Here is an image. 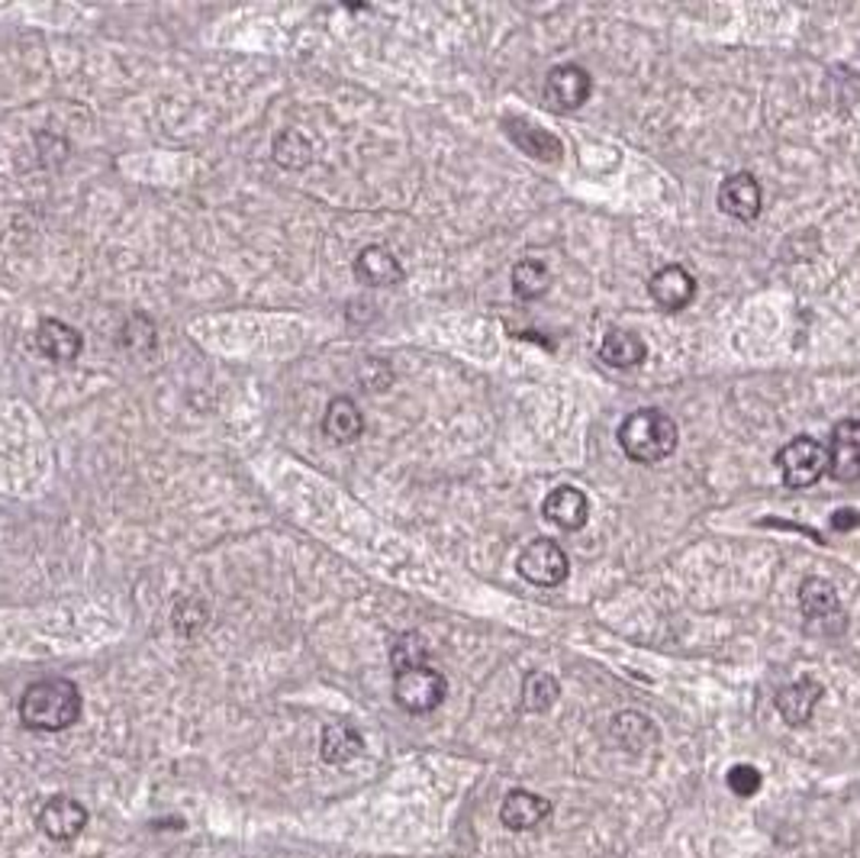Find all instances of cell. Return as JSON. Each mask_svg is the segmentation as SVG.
I'll return each mask as SVG.
<instances>
[{
    "label": "cell",
    "mask_w": 860,
    "mask_h": 858,
    "mask_svg": "<svg viewBox=\"0 0 860 858\" xmlns=\"http://www.w3.org/2000/svg\"><path fill=\"white\" fill-rule=\"evenodd\" d=\"M503 126H507V136L516 142L525 156H532V159H538V162H561L564 146H561V139L551 136L548 129H541V126H535V123H528V120H519V116H507Z\"/></svg>",
    "instance_id": "cell-15"
},
{
    "label": "cell",
    "mask_w": 860,
    "mask_h": 858,
    "mask_svg": "<svg viewBox=\"0 0 860 858\" xmlns=\"http://www.w3.org/2000/svg\"><path fill=\"white\" fill-rule=\"evenodd\" d=\"M394 697L407 713H432L448 697V681L429 666L410 668L394 677Z\"/></svg>",
    "instance_id": "cell-4"
},
{
    "label": "cell",
    "mask_w": 860,
    "mask_h": 858,
    "mask_svg": "<svg viewBox=\"0 0 860 858\" xmlns=\"http://www.w3.org/2000/svg\"><path fill=\"white\" fill-rule=\"evenodd\" d=\"M590 91H594V82L581 65H558L548 72L545 100H548V107L561 110V113L584 107L590 100Z\"/></svg>",
    "instance_id": "cell-8"
},
{
    "label": "cell",
    "mask_w": 860,
    "mask_h": 858,
    "mask_svg": "<svg viewBox=\"0 0 860 858\" xmlns=\"http://www.w3.org/2000/svg\"><path fill=\"white\" fill-rule=\"evenodd\" d=\"M645 356H648V349H645L641 336H635L628 329H612L600 346V359L612 369H635L645 362Z\"/></svg>",
    "instance_id": "cell-21"
},
{
    "label": "cell",
    "mask_w": 860,
    "mask_h": 858,
    "mask_svg": "<svg viewBox=\"0 0 860 858\" xmlns=\"http://www.w3.org/2000/svg\"><path fill=\"white\" fill-rule=\"evenodd\" d=\"M548 287H551V272H548L545 262H538V259H522V262H516V269H513V290H516V297L535 300Z\"/></svg>",
    "instance_id": "cell-24"
},
{
    "label": "cell",
    "mask_w": 860,
    "mask_h": 858,
    "mask_svg": "<svg viewBox=\"0 0 860 858\" xmlns=\"http://www.w3.org/2000/svg\"><path fill=\"white\" fill-rule=\"evenodd\" d=\"M571 572L568 556L561 546H554L551 539H535L525 546V552L519 556V574L538 587H554L561 584Z\"/></svg>",
    "instance_id": "cell-6"
},
{
    "label": "cell",
    "mask_w": 860,
    "mask_h": 858,
    "mask_svg": "<svg viewBox=\"0 0 860 858\" xmlns=\"http://www.w3.org/2000/svg\"><path fill=\"white\" fill-rule=\"evenodd\" d=\"M612 739L632 753V756H641L648 753L655 743H658V726L645 717V713H635V710H622L612 717Z\"/></svg>",
    "instance_id": "cell-18"
},
{
    "label": "cell",
    "mask_w": 860,
    "mask_h": 858,
    "mask_svg": "<svg viewBox=\"0 0 860 858\" xmlns=\"http://www.w3.org/2000/svg\"><path fill=\"white\" fill-rule=\"evenodd\" d=\"M271 156L281 169H307L313 162V142L300 129H281L271 142Z\"/></svg>",
    "instance_id": "cell-22"
},
{
    "label": "cell",
    "mask_w": 860,
    "mask_h": 858,
    "mask_svg": "<svg viewBox=\"0 0 860 858\" xmlns=\"http://www.w3.org/2000/svg\"><path fill=\"white\" fill-rule=\"evenodd\" d=\"M207 617H210V610H207L197 597H187V600H180L177 610H174V630L184 633V636H194L200 626H207Z\"/></svg>",
    "instance_id": "cell-26"
},
{
    "label": "cell",
    "mask_w": 860,
    "mask_h": 858,
    "mask_svg": "<svg viewBox=\"0 0 860 858\" xmlns=\"http://www.w3.org/2000/svg\"><path fill=\"white\" fill-rule=\"evenodd\" d=\"M828 475L835 481H860V420H842L828 446Z\"/></svg>",
    "instance_id": "cell-10"
},
{
    "label": "cell",
    "mask_w": 860,
    "mask_h": 858,
    "mask_svg": "<svg viewBox=\"0 0 860 858\" xmlns=\"http://www.w3.org/2000/svg\"><path fill=\"white\" fill-rule=\"evenodd\" d=\"M799 607H802V617L809 623L812 633H822V636H835L845 630V610H842V600H838V590L835 584H828L825 577H806L799 584Z\"/></svg>",
    "instance_id": "cell-3"
},
{
    "label": "cell",
    "mask_w": 860,
    "mask_h": 858,
    "mask_svg": "<svg viewBox=\"0 0 860 858\" xmlns=\"http://www.w3.org/2000/svg\"><path fill=\"white\" fill-rule=\"evenodd\" d=\"M82 717V691L68 677H46L23 691L20 723L33 733H62Z\"/></svg>",
    "instance_id": "cell-1"
},
{
    "label": "cell",
    "mask_w": 860,
    "mask_h": 858,
    "mask_svg": "<svg viewBox=\"0 0 860 858\" xmlns=\"http://www.w3.org/2000/svg\"><path fill=\"white\" fill-rule=\"evenodd\" d=\"M36 349L52 359V362H75L85 349V339L75 326H68L65 320H52L46 316L36 326Z\"/></svg>",
    "instance_id": "cell-13"
},
{
    "label": "cell",
    "mask_w": 860,
    "mask_h": 858,
    "mask_svg": "<svg viewBox=\"0 0 860 858\" xmlns=\"http://www.w3.org/2000/svg\"><path fill=\"white\" fill-rule=\"evenodd\" d=\"M551 817V800H545V797H538V794H532V791H510L507 797H503V807H500V820H503V826L507 830H516V833H522V830H532V826H538L541 820H548Z\"/></svg>",
    "instance_id": "cell-17"
},
{
    "label": "cell",
    "mask_w": 860,
    "mask_h": 858,
    "mask_svg": "<svg viewBox=\"0 0 860 858\" xmlns=\"http://www.w3.org/2000/svg\"><path fill=\"white\" fill-rule=\"evenodd\" d=\"M822 694H825V687L815 677H799L776 694V710L789 726H806L812 720Z\"/></svg>",
    "instance_id": "cell-14"
},
{
    "label": "cell",
    "mask_w": 860,
    "mask_h": 858,
    "mask_svg": "<svg viewBox=\"0 0 860 858\" xmlns=\"http://www.w3.org/2000/svg\"><path fill=\"white\" fill-rule=\"evenodd\" d=\"M354 278L367 287H394L400 285L407 275L387 246H364L354 259Z\"/></svg>",
    "instance_id": "cell-12"
},
{
    "label": "cell",
    "mask_w": 860,
    "mask_h": 858,
    "mask_svg": "<svg viewBox=\"0 0 860 858\" xmlns=\"http://www.w3.org/2000/svg\"><path fill=\"white\" fill-rule=\"evenodd\" d=\"M651 297L661 310L677 313L689 307V300L696 297V282L684 265H664L655 278H651Z\"/></svg>",
    "instance_id": "cell-16"
},
{
    "label": "cell",
    "mask_w": 860,
    "mask_h": 858,
    "mask_svg": "<svg viewBox=\"0 0 860 858\" xmlns=\"http://www.w3.org/2000/svg\"><path fill=\"white\" fill-rule=\"evenodd\" d=\"M780 475L789 487H812L819 477L828 472V449L809 436H796L786 443L776 456Z\"/></svg>",
    "instance_id": "cell-5"
},
{
    "label": "cell",
    "mask_w": 860,
    "mask_h": 858,
    "mask_svg": "<svg viewBox=\"0 0 860 858\" xmlns=\"http://www.w3.org/2000/svg\"><path fill=\"white\" fill-rule=\"evenodd\" d=\"M561 697V684L554 674L548 671H528L525 684H522V707L528 713H545L554 707V700Z\"/></svg>",
    "instance_id": "cell-23"
},
{
    "label": "cell",
    "mask_w": 860,
    "mask_h": 858,
    "mask_svg": "<svg viewBox=\"0 0 860 858\" xmlns=\"http://www.w3.org/2000/svg\"><path fill=\"white\" fill-rule=\"evenodd\" d=\"M87 826V807L82 800L59 794L52 797L42 810H39V830L42 836H49L52 843H72L85 833Z\"/></svg>",
    "instance_id": "cell-7"
},
{
    "label": "cell",
    "mask_w": 860,
    "mask_h": 858,
    "mask_svg": "<svg viewBox=\"0 0 860 858\" xmlns=\"http://www.w3.org/2000/svg\"><path fill=\"white\" fill-rule=\"evenodd\" d=\"M728 787H732V794H738V797H755L758 791H761V784H764V774L755 768V764H735L732 771H728Z\"/></svg>",
    "instance_id": "cell-27"
},
{
    "label": "cell",
    "mask_w": 860,
    "mask_h": 858,
    "mask_svg": "<svg viewBox=\"0 0 860 858\" xmlns=\"http://www.w3.org/2000/svg\"><path fill=\"white\" fill-rule=\"evenodd\" d=\"M832 526H835L838 533H851V530H858L860 526V513L858 510H851V507H842V510H835Z\"/></svg>",
    "instance_id": "cell-28"
},
{
    "label": "cell",
    "mask_w": 860,
    "mask_h": 858,
    "mask_svg": "<svg viewBox=\"0 0 860 858\" xmlns=\"http://www.w3.org/2000/svg\"><path fill=\"white\" fill-rule=\"evenodd\" d=\"M677 423L661 410H635L619 426V446L622 452L638 465H655L674 456L677 449Z\"/></svg>",
    "instance_id": "cell-2"
},
{
    "label": "cell",
    "mask_w": 860,
    "mask_h": 858,
    "mask_svg": "<svg viewBox=\"0 0 860 858\" xmlns=\"http://www.w3.org/2000/svg\"><path fill=\"white\" fill-rule=\"evenodd\" d=\"M719 207L722 213L735 220H758L761 216V185L751 172L728 175L719 188Z\"/></svg>",
    "instance_id": "cell-11"
},
{
    "label": "cell",
    "mask_w": 860,
    "mask_h": 858,
    "mask_svg": "<svg viewBox=\"0 0 860 858\" xmlns=\"http://www.w3.org/2000/svg\"><path fill=\"white\" fill-rule=\"evenodd\" d=\"M323 433L333 443H354L364 433V416L351 397H333L323 416Z\"/></svg>",
    "instance_id": "cell-19"
},
{
    "label": "cell",
    "mask_w": 860,
    "mask_h": 858,
    "mask_svg": "<svg viewBox=\"0 0 860 858\" xmlns=\"http://www.w3.org/2000/svg\"><path fill=\"white\" fill-rule=\"evenodd\" d=\"M541 513H545V520H551L554 526H561L564 533H577L590 520V500H587V494L581 487L561 484V487H554L545 497Z\"/></svg>",
    "instance_id": "cell-9"
},
{
    "label": "cell",
    "mask_w": 860,
    "mask_h": 858,
    "mask_svg": "<svg viewBox=\"0 0 860 858\" xmlns=\"http://www.w3.org/2000/svg\"><path fill=\"white\" fill-rule=\"evenodd\" d=\"M364 749V739L354 726L348 723H329L323 730V739H320V756L326 764H345L351 759H358Z\"/></svg>",
    "instance_id": "cell-20"
},
{
    "label": "cell",
    "mask_w": 860,
    "mask_h": 858,
    "mask_svg": "<svg viewBox=\"0 0 860 858\" xmlns=\"http://www.w3.org/2000/svg\"><path fill=\"white\" fill-rule=\"evenodd\" d=\"M426 659H429V646H426V639H423L420 633H403V636H397V643H394V649H390V666H394L397 674H400V671H410V668H423L426 666Z\"/></svg>",
    "instance_id": "cell-25"
}]
</instances>
